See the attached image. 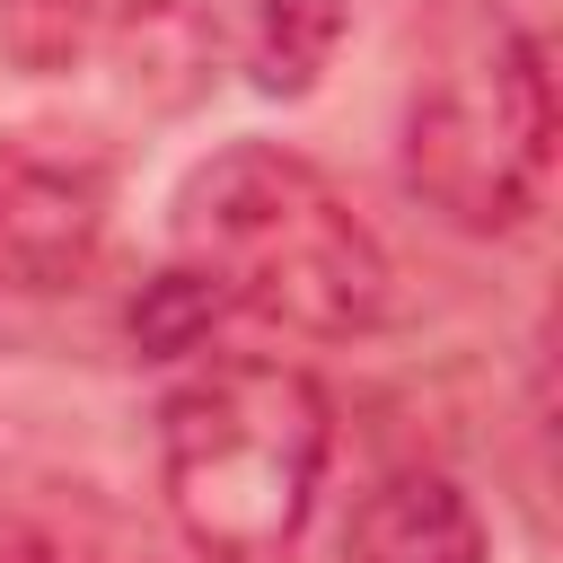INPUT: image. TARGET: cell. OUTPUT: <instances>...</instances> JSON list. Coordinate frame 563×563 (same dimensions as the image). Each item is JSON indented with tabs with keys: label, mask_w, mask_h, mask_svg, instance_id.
<instances>
[{
	"label": "cell",
	"mask_w": 563,
	"mask_h": 563,
	"mask_svg": "<svg viewBox=\"0 0 563 563\" xmlns=\"http://www.w3.org/2000/svg\"><path fill=\"white\" fill-rule=\"evenodd\" d=\"M554 176V79L545 44L510 18L475 26L405 106V185L466 238L537 220Z\"/></svg>",
	"instance_id": "3957f363"
},
{
	"label": "cell",
	"mask_w": 563,
	"mask_h": 563,
	"mask_svg": "<svg viewBox=\"0 0 563 563\" xmlns=\"http://www.w3.org/2000/svg\"><path fill=\"white\" fill-rule=\"evenodd\" d=\"M106 238V176L35 150H0V299L70 290Z\"/></svg>",
	"instance_id": "277c9868"
},
{
	"label": "cell",
	"mask_w": 563,
	"mask_h": 563,
	"mask_svg": "<svg viewBox=\"0 0 563 563\" xmlns=\"http://www.w3.org/2000/svg\"><path fill=\"white\" fill-rule=\"evenodd\" d=\"M352 26V0H238V70L264 97H308Z\"/></svg>",
	"instance_id": "52a82bcc"
},
{
	"label": "cell",
	"mask_w": 563,
	"mask_h": 563,
	"mask_svg": "<svg viewBox=\"0 0 563 563\" xmlns=\"http://www.w3.org/2000/svg\"><path fill=\"white\" fill-rule=\"evenodd\" d=\"M123 0H9L0 9V44L18 70H70L88 44H106Z\"/></svg>",
	"instance_id": "ba28073f"
},
{
	"label": "cell",
	"mask_w": 563,
	"mask_h": 563,
	"mask_svg": "<svg viewBox=\"0 0 563 563\" xmlns=\"http://www.w3.org/2000/svg\"><path fill=\"white\" fill-rule=\"evenodd\" d=\"M334 405L299 361H211L158 413V493L202 563H282L308 528Z\"/></svg>",
	"instance_id": "7a4b0ae2"
},
{
	"label": "cell",
	"mask_w": 563,
	"mask_h": 563,
	"mask_svg": "<svg viewBox=\"0 0 563 563\" xmlns=\"http://www.w3.org/2000/svg\"><path fill=\"white\" fill-rule=\"evenodd\" d=\"M220 317H229V308H220V299H211V290H202L185 264H176V273H158V282L141 290L132 334H141V352H158V361H167V352H194V343H202Z\"/></svg>",
	"instance_id": "9c48e42d"
},
{
	"label": "cell",
	"mask_w": 563,
	"mask_h": 563,
	"mask_svg": "<svg viewBox=\"0 0 563 563\" xmlns=\"http://www.w3.org/2000/svg\"><path fill=\"white\" fill-rule=\"evenodd\" d=\"M334 563H484V519L440 466H396L352 501Z\"/></svg>",
	"instance_id": "5b68a950"
},
{
	"label": "cell",
	"mask_w": 563,
	"mask_h": 563,
	"mask_svg": "<svg viewBox=\"0 0 563 563\" xmlns=\"http://www.w3.org/2000/svg\"><path fill=\"white\" fill-rule=\"evenodd\" d=\"M176 264L238 317H264L308 343H352L387 317V246L352 211V194L282 150L229 141L176 194Z\"/></svg>",
	"instance_id": "6da1fadb"
},
{
	"label": "cell",
	"mask_w": 563,
	"mask_h": 563,
	"mask_svg": "<svg viewBox=\"0 0 563 563\" xmlns=\"http://www.w3.org/2000/svg\"><path fill=\"white\" fill-rule=\"evenodd\" d=\"M0 563H150V545L97 484L9 475L0 484Z\"/></svg>",
	"instance_id": "8992f818"
}]
</instances>
